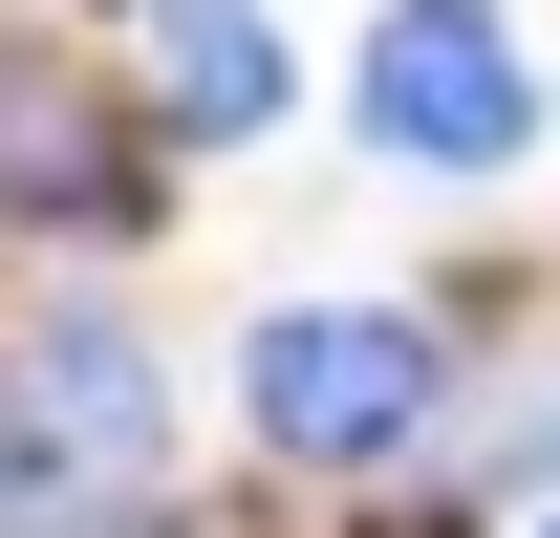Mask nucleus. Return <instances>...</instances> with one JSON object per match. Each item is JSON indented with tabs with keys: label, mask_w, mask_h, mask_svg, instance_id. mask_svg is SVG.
<instances>
[{
	"label": "nucleus",
	"mask_w": 560,
	"mask_h": 538,
	"mask_svg": "<svg viewBox=\"0 0 560 538\" xmlns=\"http://www.w3.org/2000/svg\"><path fill=\"white\" fill-rule=\"evenodd\" d=\"M346 108H366L388 173H517V151H539V66H517L495 0H388L366 66H346Z\"/></svg>",
	"instance_id": "1"
},
{
	"label": "nucleus",
	"mask_w": 560,
	"mask_h": 538,
	"mask_svg": "<svg viewBox=\"0 0 560 538\" xmlns=\"http://www.w3.org/2000/svg\"><path fill=\"white\" fill-rule=\"evenodd\" d=\"M237 409H259V453H388V431H431V324L410 302H280V324H237Z\"/></svg>",
	"instance_id": "2"
},
{
	"label": "nucleus",
	"mask_w": 560,
	"mask_h": 538,
	"mask_svg": "<svg viewBox=\"0 0 560 538\" xmlns=\"http://www.w3.org/2000/svg\"><path fill=\"white\" fill-rule=\"evenodd\" d=\"M0 431L44 473H86V495H151V453H173V409H151V344L130 324H22V388H0Z\"/></svg>",
	"instance_id": "3"
},
{
	"label": "nucleus",
	"mask_w": 560,
	"mask_h": 538,
	"mask_svg": "<svg viewBox=\"0 0 560 538\" xmlns=\"http://www.w3.org/2000/svg\"><path fill=\"white\" fill-rule=\"evenodd\" d=\"M151 66H173L195 151H259L280 130V0H151Z\"/></svg>",
	"instance_id": "4"
},
{
	"label": "nucleus",
	"mask_w": 560,
	"mask_h": 538,
	"mask_svg": "<svg viewBox=\"0 0 560 538\" xmlns=\"http://www.w3.org/2000/svg\"><path fill=\"white\" fill-rule=\"evenodd\" d=\"M86 195H108V108L44 44H0V215H86Z\"/></svg>",
	"instance_id": "5"
},
{
	"label": "nucleus",
	"mask_w": 560,
	"mask_h": 538,
	"mask_svg": "<svg viewBox=\"0 0 560 538\" xmlns=\"http://www.w3.org/2000/svg\"><path fill=\"white\" fill-rule=\"evenodd\" d=\"M86 517H108V495H86V473H44L22 431H0V538H86Z\"/></svg>",
	"instance_id": "6"
}]
</instances>
